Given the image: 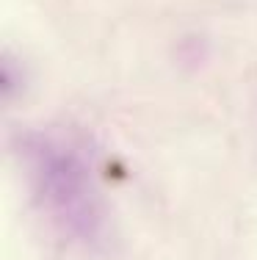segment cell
<instances>
[{
  "instance_id": "cell-1",
  "label": "cell",
  "mask_w": 257,
  "mask_h": 260,
  "mask_svg": "<svg viewBox=\"0 0 257 260\" xmlns=\"http://www.w3.org/2000/svg\"><path fill=\"white\" fill-rule=\"evenodd\" d=\"M25 152L30 164V180L39 200L45 202L47 213L75 238H100L102 205L83 160L69 147L45 136L28 139Z\"/></svg>"
}]
</instances>
